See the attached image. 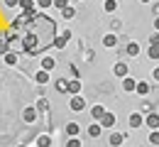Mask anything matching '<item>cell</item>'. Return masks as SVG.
Segmentation results:
<instances>
[{
	"label": "cell",
	"instance_id": "cell-1",
	"mask_svg": "<svg viewBox=\"0 0 159 147\" xmlns=\"http://www.w3.org/2000/svg\"><path fill=\"white\" fill-rule=\"evenodd\" d=\"M69 108H71L74 113H83V108H86V101H83V96H71V101H69Z\"/></svg>",
	"mask_w": 159,
	"mask_h": 147
},
{
	"label": "cell",
	"instance_id": "cell-2",
	"mask_svg": "<svg viewBox=\"0 0 159 147\" xmlns=\"http://www.w3.org/2000/svg\"><path fill=\"white\" fill-rule=\"evenodd\" d=\"M37 113H39L37 108H25V110H22V120H25V123H34V120H37Z\"/></svg>",
	"mask_w": 159,
	"mask_h": 147
},
{
	"label": "cell",
	"instance_id": "cell-3",
	"mask_svg": "<svg viewBox=\"0 0 159 147\" xmlns=\"http://www.w3.org/2000/svg\"><path fill=\"white\" fill-rule=\"evenodd\" d=\"M69 37H71V32H69V30H64V32H61L59 37L54 39V47H59V49H64V47H66V42H69Z\"/></svg>",
	"mask_w": 159,
	"mask_h": 147
},
{
	"label": "cell",
	"instance_id": "cell-4",
	"mask_svg": "<svg viewBox=\"0 0 159 147\" xmlns=\"http://www.w3.org/2000/svg\"><path fill=\"white\" fill-rule=\"evenodd\" d=\"M144 123H147V127H152V130H159V113H149L144 118Z\"/></svg>",
	"mask_w": 159,
	"mask_h": 147
},
{
	"label": "cell",
	"instance_id": "cell-5",
	"mask_svg": "<svg viewBox=\"0 0 159 147\" xmlns=\"http://www.w3.org/2000/svg\"><path fill=\"white\" fill-rule=\"evenodd\" d=\"M118 44V34H113V32H108L105 37H103V47H108V49H113Z\"/></svg>",
	"mask_w": 159,
	"mask_h": 147
},
{
	"label": "cell",
	"instance_id": "cell-6",
	"mask_svg": "<svg viewBox=\"0 0 159 147\" xmlns=\"http://www.w3.org/2000/svg\"><path fill=\"white\" fill-rule=\"evenodd\" d=\"M113 74H115L118 79H125V76H127V64L118 62V64H115V69H113Z\"/></svg>",
	"mask_w": 159,
	"mask_h": 147
},
{
	"label": "cell",
	"instance_id": "cell-7",
	"mask_svg": "<svg viewBox=\"0 0 159 147\" xmlns=\"http://www.w3.org/2000/svg\"><path fill=\"white\" fill-rule=\"evenodd\" d=\"M113 125H115V115L113 113H105L100 118V127H113Z\"/></svg>",
	"mask_w": 159,
	"mask_h": 147
},
{
	"label": "cell",
	"instance_id": "cell-8",
	"mask_svg": "<svg viewBox=\"0 0 159 147\" xmlns=\"http://www.w3.org/2000/svg\"><path fill=\"white\" fill-rule=\"evenodd\" d=\"M125 54H127V57H139V44L137 42H130L127 47H125Z\"/></svg>",
	"mask_w": 159,
	"mask_h": 147
},
{
	"label": "cell",
	"instance_id": "cell-9",
	"mask_svg": "<svg viewBox=\"0 0 159 147\" xmlns=\"http://www.w3.org/2000/svg\"><path fill=\"white\" fill-rule=\"evenodd\" d=\"M135 88H137V81H135V79H127V76L122 79V91L130 93V91H135Z\"/></svg>",
	"mask_w": 159,
	"mask_h": 147
},
{
	"label": "cell",
	"instance_id": "cell-10",
	"mask_svg": "<svg viewBox=\"0 0 159 147\" xmlns=\"http://www.w3.org/2000/svg\"><path fill=\"white\" fill-rule=\"evenodd\" d=\"M105 113H108V110H105L103 105H93V108H91V115H93V120H100Z\"/></svg>",
	"mask_w": 159,
	"mask_h": 147
},
{
	"label": "cell",
	"instance_id": "cell-11",
	"mask_svg": "<svg viewBox=\"0 0 159 147\" xmlns=\"http://www.w3.org/2000/svg\"><path fill=\"white\" fill-rule=\"evenodd\" d=\"M37 147H52V137L47 132H42L39 137H37Z\"/></svg>",
	"mask_w": 159,
	"mask_h": 147
},
{
	"label": "cell",
	"instance_id": "cell-12",
	"mask_svg": "<svg viewBox=\"0 0 159 147\" xmlns=\"http://www.w3.org/2000/svg\"><path fill=\"white\" fill-rule=\"evenodd\" d=\"M20 7H22V12H34V10H39V7H34L32 0H20Z\"/></svg>",
	"mask_w": 159,
	"mask_h": 147
},
{
	"label": "cell",
	"instance_id": "cell-13",
	"mask_svg": "<svg viewBox=\"0 0 159 147\" xmlns=\"http://www.w3.org/2000/svg\"><path fill=\"white\" fill-rule=\"evenodd\" d=\"M34 81H37V84H49V71H44V69H42L39 74H34Z\"/></svg>",
	"mask_w": 159,
	"mask_h": 147
},
{
	"label": "cell",
	"instance_id": "cell-14",
	"mask_svg": "<svg viewBox=\"0 0 159 147\" xmlns=\"http://www.w3.org/2000/svg\"><path fill=\"white\" fill-rule=\"evenodd\" d=\"M79 132H81V127L76 125V123H69V125H66V135H69V137H79Z\"/></svg>",
	"mask_w": 159,
	"mask_h": 147
},
{
	"label": "cell",
	"instance_id": "cell-15",
	"mask_svg": "<svg viewBox=\"0 0 159 147\" xmlns=\"http://www.w3.org/2000/svg\"><path fill=\"white\" fill-rule=\"evenodd\" d=\"M142 123H144V118H142L139 113H132V115H130V127H139Z\"/></svg>",
	"mask_w": 159,
	"mask_h": 147
},
{
	"label": "cell",
	"instance_id": "cell-16",
	"mask_svg": "<svg viewBox=\"0 0 159 147\" xmlns=\"http://www.w3.org/2000/svg\"><path fill=\"white\" fill-rule=\"evenodd\" d=\"M54 66H57V62H54L52 57H44V59H42V69H44V71H52Z\"/></svg>",
	"mask_w": 159,
	"mask_h": 147
},
{
	"label": "cell",
	"instance_id": "cell-17",
	"mask_svg": "<svg viewBox=\"0 0 159 147\" xmlns=\"http://www.w3.org/2000/svg\"><path fill=\"white\" fill-rule=\"evenodd\" d=\"M61 17H64V20H74V17H76V10L69 5V7H64V10H61Z\"/></svg>",
	"mask_w": 159,
	"mask_h": 147
},
{
	"label": "cell",
	"instance_id": "cell-18",
	"mask_svg": "<svg viewBox=\"0 0 159 147\" xmlns=\"http://www.w3.org/2000/svg\"><path fill=\"white\" fill-rule=\"evenodd\" d=\"M122 142H125V137H122L120 132H113V135H110V145L113 147H120Z\"/></svg>",
	"mask_w": 159,
	"mask_h": 147
},
{
	"label": "cell",
	"instance_id": "cell-19",
	"mask_svg": "<svg viewBox=\"0 0 159 147\" xmlns=\"http://www.w3.org/2000/svg\"><path fill=\"white\" fill-rule=\"evenodd\" d=\"M135 91H137L139 96H147V93H149V84H147V81H137V88H135Z\"/></svg>",
	"mask_w": 159,
	"mask_h": 147
},
{
	"label": "cell",
	"instance_id": "cell-20",
	"mask_svg": "<svg viewBox=\"0 0 159 147\" xmlns=\"http://www.w3.org/2000/svg\"><path fill=\"white\" fill-rule=\"evenodd\" d=\"M17 59H20V57H17L15 52H7V54H5V64H7V66H15Z\"/></svg>",
	"mask_w": 159,
	"mask_h": 147
},
{
	"label": "cell",
	"instance_id": "cell-21",
	"mask_svg": "<svg viewBox=\"0 0 159 147\" xmlns=\"http://www.w3.org/2000/svg\"><path fill=\"white\" fill-rule=\"evenodd\" d=\"M69 93H74V96H79V93H81V81H79V79L69 84Z\"/></svg>",
	"mask_w": 159,
	"mask_h": 147
},
{
	"label": "cell",
	"instance_id": "cell-22",
	"mask_svg": "<svg viewBox=\"0 0 159 147\" xmlns=\"http://www.w3.org/2000/svg\"><path fill=\"white\" fill-rule=\"evenodd\" d=\"M149 59H159V44H149V52H147Z\"/></svg>",
	"mask_w": 159,
	"mask_h": 147
},
{
	"label": "cell",
	"instance_id": "cell-23",
	"mask_svg": "<svg viewBox=\"0 0 159 147\" xmlns=\"http://www.w3.org/2000/svg\"><path fill=\"white\" fill-rule=\"evenodd\" d=\"M100 130H103V127H100L98 123H93V125L88 127V135H91V137H100Z\"/></svg>",
	"mask_w": 159,
	"mask_h": 147
},
{
	"label": "cell",
	"instance_id": "cell-24",
	"mask_svg": "<svg viewBox=\"0 0 159 147\" xmlns=\"http://www.w3.org/2000/svg\"><path fill=\"white\" fill-rule=\"evenodd\" d=\"M37 110H39V113H47V110H49V101H47V98H39V101H37Z\"/></svg>",
	"mask_w": 159,
	"mask_h": 147
},
{
	"label": "cell",
	"instance_id": "cell-25",
	"mask_svg": "<svg viewBox=\"0 0 159 147\" xmlns=\"http://www.w3.org/2000/svg\"><path fill=\"white\" fill-rule=\"evenodd\" d=\"M118 10V2L115 0H105V12H115Z\"/></svg>",
	"mask_w": 159,
	"mask_h": 147
},
{
	"label": "cell",
	"instance_id": "cell-26",
	"mask_svg": "<svg viewBox=\"0 0 159 147\" xmlns=\"http://www.w3.org/2000/svg\"><path fill=\"white\" fill-rule=\"evenodd\" d=\"M57 91H61V93H69V84H66L64 79H59V81H57Z\"/></svg>",
	"mask_w": 159,
	"mask_h": 147
},
{
	"label": "cell",
	"instance_id": "cell-27",
	"mask_svg": "<svg viewBox=\"0 0 159 147\" xmlns=\"http://www.w3.org/2000/svg\"><path fill=\"white\" fill-rule=\"evenodd\" d=\"M49 5H54V0H37V7L39 10H47Z\"/></svg>",
	"mask_w": 159,
	"mask_h": 147
},
{
	"label": "cell",
	"instance_id": "cell-28",
	"mask_svg": "<svg viewBox=\"0 0 159 147\" xmlns=\"http://www.w3.org/2000/svg\"><path fill=\"white\" fill-rule=\"evenodd\" d=\"M149 142H152V145H159V130H152V132H149Z\"/></svg>",
	"mask_w": 159,
	"mask_h": 147
},
{
	"label": "cell",
	"instance_id": "cell-29",
	"mask_svg": "<svg viewBox=\"0 0 159 147\" xmlns=\"http://www.w3.org/2000/svg\"><path fill=\"white\" fill-rule=\"evenodd\" d=\"M7 39H2V37H0V54H7V52H10V49H7Z\"/></svg>",
	"mask_w": 159,
	"mask_h": 147
},
{
	"label": "cell",
	"instance_id": "cell-30",
	"mask_svg": "<svg viewBox=\"0 0 159 147\" xmlns=\"http://www.w3.org/2000/svg\"><path fill=\"white\" fill-rule=\"evenodd\" d=\"M66 147H81V140L79 137H71V140L66 142Z\"/></svg>",
	"mask_w": 159,
	"mask_h": 147
},
{
	"label": "cell",
	"instance_id": "cell-31",
	"mask_svg": "<svg viewBox=\"0 0 159 147\" xmlns=\"http://www.w3.org/2000/svg\"><path fill=\"white\" fill-rule=\"evenodd\" d=\"M54 5H57L59 10H64V7H69V0H54Z\"/></svg>",
	"mask_w": 159,
	"mask_h": 147
},
{
	"label": "cell",
	"instance_id": "cell-32",
	"mask_svg": "<svg viewBox=\"0 0 159 147\" xmlns=\"http://www.w3.org/2000/svg\"><path fill=\"white\" fill-rule=\"evenodd\" d=\"M20 0H5V7H17Z\"/></svg>",
	"mask_w": 159,
	"mask_h": 147
},
{
	"label": "cell",
	"instance_id": "cell-33",
	"mask_svg": "<svg viewBox=\"0 0 159 147\" xmlns=\"http://www.w3.org/2000/svg\"><path fill=\"white\" fill-rule=\"evenodd\" d=\"M149 44H159V32H157V34H152V37H149Z\"/></svg>",
	"mask_w": 159,
	"mask_h": 147
},
{
	"label": "cell",
	"instance_id": "cell-34",
	"mask_svg": "<svg viewBox=\"0 0 159 147\" xmlns=\"http://www.w3.org/2000/svg\"><path fill=\"white\" fill-rule=\"evenodd\" d=\"M152 79H154V81H157V84H159V66H157V69H154V71H152Z\"/></svg>",
	"mask_w": 159,
	"mask_h": 147
},
{
	"label": "cell",
	"instance_id": "cell-35",
	"mask_svg": "<svg viewBox=\"0 0 159 147\" xmlns=\"http://www.w3.org/2000/svg\"><path fill=\"white\" fill-rule=\"evenodd\" d=\"M154 30H157V32H159V15H157V17H154Z\"/></svg>",
	"mask_w": 159,
	"mask_h": 147
},
{
	"label": "cell",
	"instance_id": "cell-36",
	"mask_svg": "<svg viewBox=\"0 0 159 147\" xmlns=\"http://www.w3.org/2000/svg\"><path fill=\"white\" fill-rule=\"evenodd\" d=\"M142 2H149V0H142Z\"/></svg>",
	"mask_w": 159,
	"mask_h": 147
},
{
	"label": "cell",
	"instance_id": "cell-37",
	"mask_svg": "<svg viewBox=\"0 0 159 147\" xmlns=\"http://www.w3.org/2000/svg\"><path fill=\"white\" fill-rule=\"evenodd\" d=\"M17 147H25V145H17Z\"/></svg>",
	"mask_w": 159,
	"mask_h": 147
}]
</instances>
